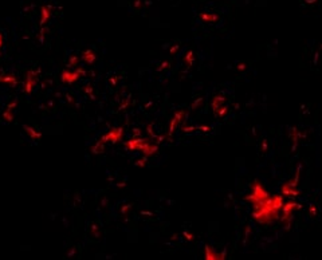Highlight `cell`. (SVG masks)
Segmentation results:
<instances>
[{
  "mask_svg": "<svg viewBox=\"0 0 322 260\" xmlns=\"http://www.w3.org/2000/svg\"><path fill=\"white\" fill-rule=\"evenodd\" d=\"M268 196H270V194L267 193V190L264 189V186L260 184L258 180H256V181L252 182L251 192H250V194H247V196L244 197V200L250 201L251 205H252V208H258L259 205L263 204L264 200H266Z\"/></svg>",
  "mask_w": 322,
  "mask_h": 260,
  "instance_id": "obj_2",
  "label": "cell"
},
{
  "mask_svg": "<svg viewBox=\"0 0 322 260\" xmlns=\"http://www.w3.org/2000/svg\"><path fill=\"white\" fill-rule=\"evenodd\" d=\"M216 113H218V115L220 117V118H222V117H224V115H226L227 113H228V107H227V106H224V105H223V106L220 107V109H219V110L216 111Z\"/></svg>",
  "mask_w": 322,
  "mask_h": 260,
  "instance_id": "obj_16",
  "label": "cell"
},
{
  "mask_svg": "<svg viewBox=\"0 0 322 260\" xmlns=\"http://www.w3.org/2000/svg\"><path fill=\"white\" fill-rule=\"evenodd\" d=\"M83 59L86 60L87 63H93V62L95 60V55H94V52L90 51V50L85 51V52H83Z\"/></svg>",
  "mask_w": 322,
  "mask_h": 260,
  "instance_id": "obj_13",
  "label": "cell"
},
{
  "mask_svg": "<svg viewBox=\"0 0 322 260\" xmlns=\"http://www.w3.org/2000/svg\"><path fill=\"white\" fill-rule=\"evenodd\" d=\"M145 141H148V140H146V138H141V137H133L132 140L125 142V146H126V149L130 150V152H136V150L140 149V146L144 144Z\"/></svg>",
  "mask_w": 322,
  "mask_h": 260,
  "instance_id": "obj_8",
  "label": "cell"
},
{
  "mask_svg": "<svg viewBox=\"0 0 322 260\" xmlns=\"http://www.w3.org/2000/svg\"><path fill=\"white\" fill-rule=\"evenodd\" d=\"M138 150H140V152L144 154L145 157H150V156H153V154L157 153L158 146H157V144H150V142L145 141L144 144L140 146V149H138Z\"/></svg>",
  "mask_w": 322,
  "mask_h": 260,
  "instance_id": "obj_7",
  "label": "cell"
},
{
  "mask_svg": "<svg viewBox=\"0 0 322 260\" xmlns=\"http://www.w3.org/2000/svg\"><path fill=\"white\" fill-rule=\"evenodd\" d=\"M181 130H183L184 133H192V132H196L197 128H196V126H185V125H183Z\"/></svg>",
  "mask_w": 322,
  "mask_h": 260,
  "instance_id": "obj_18",
  "label": "cell"
},
{
  "mask_svg": "<svg viewBox=\"0 0 322 260\" xmlns=\"http://www.w3.org/2000/svg\"><path fill=\"white\" fill-rule=\"evenodd\" d=\"M200 18L203 20H205V22H214V20L218 19V16H215V15H200Z\"/></svg>",
  "mask_w": 322,
  "mask_h": 260,
  "instance_id": "obj_17",
  "label": "cell"
},
{
  "mask_svg": "<svg viewBox=\"0 0 322 260\" xmlns=\"http://www.w3.org/2000/svg\"><path fill=\"white\" fill-rule=\"evenodd\" d=\"M177 48H179V46H174L173 48H170V52H172V54H173V52H176V51H177Z\"/></svg>",
  "mask_w": 322,
  "mask_h": 260,
  "instance_id": "obj_27",
  "label": "cell"
},
{
  "mask_svg": "<svg viewBox=\"0 0 322 260\" xmlns=\"http://www.w3.org/2000/svg\"><path fill=\"white\" fill-rule=\"evenodd\" d=\"M291 141H293V150H295L297 145H298V140L301 137V133L298 132V129L297 128H291Z\"/></svg>",
  "mask_w": 322,
  "mask_h": 260,
  "instance_id": "obj_12",
  "label": "cell"
},
{
  "mask_svg": "<svg viewBox=\"0 0 322 260\" xmlns=\"http://www.w3.org/2000/svg\"><path fill=\"white\" fill-rule=\"evenodd\" d=\"M197 130H200V132H211V128L210 126H199Z\"/></svg>",
  "mask_w": 322,
  "mask_h": 260,
  "instance_id": "obj_24",
  "label": "cell"
},
{
  "mask_svg": "<svg viewBox=\"0 0 322 260\" xmlns=\"http://www.w3.org/2000/svg\"><path fill=\"white\" fill-rule=\"evenodd\" d=\"M122 137H124V128H114L112 129L109 133L104 134L102 137L99 138V144H108V142H112V144H117V142H120L122 140Z\"/></svg>",
  "mask_w": 322,
  "mask_h": 260,
  "instance_id": "obj_4",
  "label": "cell"
},
{
  "mask_svg": "<svg viewBox=\"0 0 322 260\" xmlns=\"http://www.w3.org/2000/svg\"><path fill=\"white\" fill-rule=\"evenodd\" d=\"M169 67V62H162L161 66L158 67V70H164V68H168Z\"/></svg>",
  "mask_w": 322,
  "mask_h": 260,
  "instance_id": "obj_23",
  "label": "cell"
},
{
  "mask_svg": "<svg viewBox=\"0 0 322 260\" xmlns=\"http://www.w3.org/2000/svg\"><path fill=\"white\" fill-rule=\"evenodd\" d=\"M48 16H50V11L46 10V8H43V19H42V23H46V20L48 19Z\"/></svg>",
  "mask_w": 322,
  "mask_h": 260,
  "instance_id": "obj_19",
  "label": "cell"
},
{
  "mask_svg": "<svg viewBox=\"0 0 322 260\" xmlns=\"http://www.w3.org/2000/svg\"><path fill=\"white\" fill-rule=\"evenodd\" d=\"M183 235H184V237L187 239V240H193V235H191L188 232H183Z\"/></svg>",
  "mask_w": 322,
  "mask_h": 260,
  "instance_id": "obj_22",
  "label": "cell"
},
{
  "mask_svg": "<svg viewBox=\"0 0 322 260\" xmlns=\"http://www.w3.org/2000/svg\"><path fill=\"white\" fill-rule=\"evenodd\" d=\"M226 102V97H223L222 94H218V95H215L214 97V99H212V109H214V111L216 113L219 110L220 107L223 106V103Z\"/></svg>",
  "mask_w": 322,
  "mask_h": 260,
  "instance_id": "obj_11",
  "label": "cell"
},
{
  "mask_svg": "<svg viewBox=\"0 0 322 260\" xmlns=\"http://www.w3.org/2000/svg\"><path fill=\"white\" fill-rule=\"evenodd\" d=\"M204 259L205 260H224L226 252H216L210 245H205L204 248Z\"/></svg>",
  "mask_w": 322,
  "mask_h": 260,
  "instance_id": "obj_6",
  "label": "cell"
},
{
  "mask_svg": "<svg viewBox=\"0 0 322 260\" xmlns=\"http://www.w3.org/2000/svg\"><path fill=\"white\" fill-rule=\"evenodd\" d=\"M244 68H246L244 63H239V64H238V70H244Z\"/></svg>",
  "mask_w": 322,
  "mask_h": 260,
  "instance_id": "obj_25",
  "label": "cell"
},
{
  "mask_svg": "<svg viewBox=\"0 0 322 260\" xmlns=\"http://www.w3.org/2000/svg\"><path fill=\"white\" fill-rule=\"evenodd\" d=\"M280 193H282V196H286V197H297L299 194V190L297 188L290 186L287 182H285L282 185V188H280Z\"/></svg>",
  "mask_w": 322,
  "mask_h": 260,
  "instance_id": "obj_9",
  "label": "cell"
},
{
  "mask_svg": "<svg viewBox=\"0 0 322 260\" xmlns=\"http://www.w3.org/2000/svg\"><path fill=\"white\" fill-rule=\"evenodd\" d=\"M148 133L153 134V126H152V125H148Z\"/></svg>",
  "mask_w": 322,
  "mask_h": 260,
  "instance_id": "obj_26",
  "label": "cell"
},
{
  "mask_svg": "<svg viewBox=\"0 0 322 260\" xmlns=\"http://www.w3.org/2000/svg\"><path fill=\"white\" fill-rule=\"evenodd\" d=\"M136 165H137V166H145V165H146V157L144 156L142 158H140V160L136 162Z\"/></svg>",
  "mask_w": 322,
  "mask_h": 260,
  "instance_id": "obj_20",
  "label": "cell"
},
{
  "mask_svg": "<svg viewBox=\"0 0 322 260\" xmlns=\"http://www.w3.org/2000/svg\"><path fill=\"white\" fill-rule=\"evenodd\" d=\"M193 59H195V56H193V52L192 51H188L187 54L184 55V62L187 63V66H192L193 64Z\"/></svg>",
  "mask_w": 322,
  "mask_h": 260,
  "instance_id": "obj_14",
  "label": "cell"
},
{
  "mask_svg": "<svg viewBox=\"0 0 322 260\" xmlns=\"http://www.w3.org/2000/svg\"><path fill=\"white\" fill-rule=\"evenodd\" d=\"M185 115V111L184 110H179V111H176L174 113V115H173V118L170 119V124H169V129H168V137H172L173 136V133H174V130H176V128L179 126V125L181 124V118Z\"/></svg>",
  "mask_w": 322,
  "mask_h": 260,
  "instance_id": "obj_5",
  "label": "cell"
},
{
  "mask_svg": "<svg viewBox=\"0 0 322 260\" xmlns=\"http://www.w3.org/2000/svg\"><path fill=\"white\" fill-rule=\"evenodd\" d=\"M283 202L282 194L268 196L262 205H259L258 208H252V217L260 224H271L279 219V210Z\"/></svg>",
  "mask_w": 322,
  "mask_h": 260,
  "instance_id": "obj_1",
  "label": "cell"
},
{
  "mask_svg": "<svg viewBox=\"0 0 322 260\" xmlns=\"http://www.w3.org/2000/svg\"><path fill=\"white\" fill-rule=\"evenodd\" d=\"M299 208H302V205H301V204H297V202H295V201H293V200L287 201V202H283L282 208H280V210H282V214H280L279 220L282 221L286 227L291 225L293 212H294L295 209H299Z\"/></svg>",
  "mask_w": 322,
  "mask_h": 260,
  "instance_id": "obj_3",
  "label": "cell"
},
{
  "mask_svg": "<svg viewBox=\"0 0 322 260\" xmlns=\"http://www.w3.org/2000/svg\"><path fill=\"white\" fill-rule=\"evenodd\" d=\"M309 212L311 213V216H317V208H315V205H310V208H309Z\"/></svg>",
  "mask_w": 322,
  "mask_h": 260,
  "instance_id": "obj_21",
  "label": "cell"
},
{
  "mask_svg": "<svg viewBox=\"0 0 322 260\" xmlns=\"http://www.w3.org/2000/svg\"><path fill=\"white\" fill-rule=\"evenodd\" d=\"M79 74H83V70H81V68H78V70L74 71V72L64 71L62 74V79L64 80V82H67V83H71V82H74V80H77L79 78V76H81Z\"/></svg>",
  "mask_w": 322,
  "mask_h": 260,
  "instance_id": "obj_10",
  "label": "cell"
},
{
  "mask_svg": "<svg viewBox=\"0 0 322 260\" xmlns=\"http://www.w3.org/2000/svg\"><path fill=\"white\" fill-rule=\"evenodd\" d=\"M104 149H105V145L99 144V142H97V144L91 148V152H93V153H102Z\"/></svg>",
  "mask_w": 322,
  "mask_h": 260,
  "instance_id": "obj_15",
  "label": "cell"
}]
</instances>
